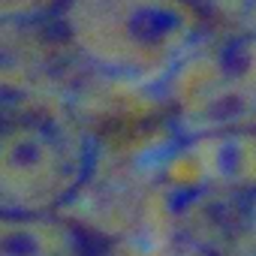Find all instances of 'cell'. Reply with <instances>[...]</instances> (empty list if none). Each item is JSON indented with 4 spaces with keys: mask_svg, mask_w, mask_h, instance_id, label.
Here are the masks:
<instances>
[{
    "mask_svg": "<svg viewBox=\"0 0 256 256\" xmlns=\"http://www.w3.org/2000/svg\"><path fill=\"white\" fill-rule=\"evenodd\" d=\"M60 28L94 66L126 78L175 66L199 36L190 0H60Z\"/></svg>",
    "mask_w": 256,
    "mask_h": 256,
    "instance_id": "6da1fadb",
    "label": "cell"
},
{
    "mask_svg": "<svg viewBox=\"0 0 256 256\" xmlns=\"http://www.w3.org/2000/svg\"><path fill=\"white\" fill-rule=\"evenodd\" d=\"M94 172V145L54 112L0 102V214H48Z\"/></svg>",
    "mask_w": 256,
    "mask_h": 256,
    "instance_id": "7a4b0ae2",
    "label": "cell"
},
{
    "mask_svg": "<svg viewBox=\"0 0 256 256\" xmlns=\"http://www.w3.org/2000/svg\"><path fill=\"white\" fill-rule=\"evenodd\" d=\"M253 181L250 133H205L169 151L160 184L184 208H208L247 196Z\"/></svg>",
    "mask_w": 256,
    "mask_h": 256,
    "instance_id": "3957f363",
    "label": "cell"
},
{
    "mask_svg": "<svg viewBox=\"0 0 256 256\" xmlns=\"http://www.w3.org/2000/svg\"><path fill=\"white\" fill-rule=\"evenodd\" d=\"M0 256H100V244L58 211L0 214Z\"/></svg>",
    "mask_w": 256,
    "mask_h": 256,
    "instance_id": "277c9868",
    "label": "cell"
},
{
    "mask_svg": "<svg viewBox=\"0 0 256 256\" xmlns=\"http://www.w3.org/2000/svg\"><path fill=\"white\" fill-rule=\"evenodd\" d=\"M4 100H6V90H0V102H4Z\"/></svg>",
    "mask_w": 256,
    "mask_h": 256,
    "instance_id": "5b68a950",
    "label": "cell"
},
{
    "mask_svg": "<svg viewBox=\"0 0 256 256\" xmlns=\"http://www.w3.org/2000/svg\"><path fill=\"white\" fill-rule=\"evenodd\" d=\"M190 4H193V0H190Z\"/></svg>",
    "mask_w": 256,
    "mask_h": 256,
    "instance_id": "8992f818",
    "label": "cell"
}]
</instances>
